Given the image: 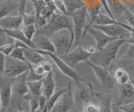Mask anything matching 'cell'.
I'll return each instance as SVG.
<instances>
[{
  "label": "cell",
  "instance_id": "7a4b0ae2",
  "mask_svg": "<svg viewBox=\"0 0 134 112\" xmlns=\"http://www.w3.org/2000/svg\"><path fill=\"white\" fill-rule=\"evenodd\" d=\"M64 28H68L74 34V23L71 16L66 15L59 12L54 13L50 18L47 25L41 30H37V34H41L48 37H51L53 34Z\"/></svg>",
  "mask_w": 134,
  "mask_h": 112
},
{
  "label": "cell",
  "instance_id": "d590c367",
  "mask_svg": "<svg viewBox=\"0 0 134 112\" xmlns=\"http://www.w3.org/2000/svg\"><path fill=\"white\" fill-rule=\"evenodd\" d=\"M120 110L124 112H134V102L120 105Z\"/></svg>",
  "mask_w": 134,
  "mask_h": 112
},
{
  "label": "cell",
  "instance_id": "6da1fadb",
  "mask_svg": "<svg viewBox=\"0 0 134 112\" xmlns=\"http://www.w3.org/2000/svg\"><path fill=\"white\" fill-rule=\"evenodd\" d=\"M127 44H130V39H119L112 41L109 43L102 50L96 51V53L91 57L90 61L93 64L102 65L108 69L116 58L120 49Z\"/></svg>",
  "mask_w": 134,
  "mask_h": 112
},
{
  "label": "cell",
  "instance_id": "681fc988",
  "mask_svg": "<svg viewBox=\"0 0 134 112\" xmlns=\"http://www.w3.org/2000/svg\"><path fill=\"white\" fill-rule=\"evenodd\" d=\"M80 112H83V111H82V110H81V111H80Z\"/></svg>",
  "mask_w": 134,
  "mask_h": 112
},
{
  "label": "cell",
  "instance_id": "9c48e42d",
  "mask_svg": "<svg viewBox=\"0 0 134 112\" xmlns=\"http://www.w3.org/2000/svg\"><path fill=\"white\" fill-rule=\"evenodd\" d=\"M86 63L89 65V67L93 70L95 75L99 80L102 86L107 89H113L116 86V82L110 72L108 71L107 68H105L102 65L93 64L90 60L86 61Z\"/></svg>",
  "mask_w": 134,
  "mask_h": 112
},
{
  "label": "cell",
  "instance_id": "d6986e66",
  "mask_svg": "<svg viewBox=\"0 0 134 112\" xmlns=\"http://www.w3.org/2000/svg\"><path fill=\"white\" fill-rule=\"evenodd\" d=\"M24 56L25 60L32 65L40 64L45 60H47V57L40 54L37 49L29 47L24 49Z\"/></svg>",
  "mask_w": 134,
  "mask_h": 112
},
{
  "label": "cell",
  "instance_id": "7dc6e473",
  "mask_svg": "<svg viewBox=\"0 0 134 112\" xmlns=\"http://www.w3.org/2000/svg\"><path fill=\"white\" fill-rule=\"evenodd\" d=\"M0 32H3V30L1 28V27H0Z\"/></svg>",
  "mask_w": 134,
  "mask_h": 112
},
{
  "label": "cell",
  "instance_id": "cb8c5ba5",
  "mask_svg": "<svg viewBox=\"0 0 134 112\" xmlns=\"http://www.w3.org/2000/svg\"><path fill=\"white\" fill-rule=\"evenodd\" d=\"M67 90V87L65 89H61L60 90L54 92L51 96L49 98H48L47 99V103H46V105L44 107V110L42 112H51V110H53L54 106L55 105V104L57 103V101H59V99L60 98L61 95L64 94L65 91Z\"/></svg>",
  "mask_w": 134,
  "mask_h": 112
},
{
  "label": "cell",
  "instance_id": "c3c4849f",
  "mask_svg": "<svg viewBox=\"0 0 134 112\" xmlns=\"http://www.w3.org/2000/svg\"><path fill=\"white\" fill-rule=\"evenodd\" d=\"M119 112H124V111H122V110H119Z\"/></svg>",
  "mask_w": 134,
  "mask_h": 112
},
{
  "label": "cell",
  "instance_id": "836d02e7",
  "mask_svg": "<svg viewBox=\"0 0 134 112\" xmlns=\"http://www.w3.org/2000/svg\"><path fill=\"white\" fill-rule=\"evenodd\" d=\"M32 65V64H31ZM32 68L34 69V71H35V73L37 74V75H39L42 78H44L46 74V72H45V70L43 67V65L40 64H35V65H32Z\"/></svg>",
  "mask_w": 134,
  "mask_h": 112
},
{
  "label": "cell",
  "instance_id": "60d3db41",
  "mask_svg": "<svg viewBox=\"0 0 134 112\" xmlns=\"http://www.w3.org/2000/svg\"><path fill=\"white\" fill-rule=\"evenodd\" d=\"M126 5H134V0H124Z\"/></svg>",
  "mask_w": 134,
  "mask_h": 112
},
{
  "label": "cell",
  "instance_id": "8d00e7d4",
  "mask_svg": "<svg viewBox=\"0 0 134 112\" xmlns=\"http://www.w3.org/2000/svg\"><path fill=\"white\" fill-rule=\"evenodd\" d=\"M83 2L84 5L86 8H91V7H94L96 5L102 4L100 2V0H81Z\"/></svg>",
  "mask_w": 134,
  "mask_h": 112
},
{
  "label": "cell",
  "instance_id": "3957f363",
  "mask_svg": "<svg viewBox=\"0 0 134 112\" xmlns=\"http://www.w3.org/2000/svg\"><path fill=\"white\" fill-rule=\"evenodd\" d=\"M55 48V54L62 55L68 53L74 44V34L68 28L55 32L50 37Z\"/></svg>",
  "mask_w": 134,
  "mask_h": 112
},
{
  "label": "cell",
  "instance_id": "ab89813d",
  "mask_svg": "<svg viewBox=\"0 0 134 112\" xmlns=\"http://www.w3.org/2000/svg\"><path fill=\"white\" fill-rule=\"evenodd\" d=\"M5 59L6 56L0 53V74H3L4 67H5Z\"/></svg>",
  "mask_w": 134,
  "mask_h": 112
},
{
  "label": "cell",
  "instance_id": "277c9868",
  "mask_svg": "<svg viewBox=\"0 0 134 112\" xmlns=\"http://www.w3.org/2000/svg\"><path fill=\"white\" fill-rule=\"evenodd\" d=\"M74 23V47L81 45L84 40V31L87 23V8L83 6L71 15Z\"/></svg>",
  "mask_w": 134,
  "mask_h": 112
},
{
  "label": "cell",
  "instance_id": "5bb4252c",
  "mask_svg": "<svg viewBox=\"0 0 134 112\" xmlns=\"http://www.w3.org/2000/svg\"><path fill=\"white\" fill-rule=\"evenodd\" d=\"M13 94L12 84L0 77V95H1L2 109L8 110L10 105Z\"/></svg>",
  "mask_w": 134,
  "mask_h": 112
},
{
  "label": "cell",
  "instance_id": "bcb514c9",
  "mask_svg": "<svg viewBox=\"0 0 134 112\" xmlns=\"http://www.w3.org/2000/svg\"><path fill=\"white\" fill-rule=\"evenodd\" d=\"M70 112H76V111H75V110H71V111H70Z\"/></svg>",
  "mask_w": 134,
  "mask_h": 112
},
{
  "label": "cell",
  "instance_id": "8992f818",
  "mask_svg": "<svg viewBox=\"0 0 134 112\" xmlns=\"http://www.w3.org/2000/svg\"><path fill=\"white\" fill-rule=\"evenodd\" d=\"M38 51H39L40 54H42L43 55L49 58V59H51V60L54 62V64L57 66V68L60 70V72L63 74H65V76L69 77L72 80H74L75 84L84 80L80 76V74L75 71L72 67H70L68 64H66L65 62L58 55H56L55 53L46 52V51H42V50H38Z\"/></svg>",
  "mask_w": 134,
  "mask_h": 112
},
{
  "label": "cell",
  "instance_id": "484cf974",
  "mask_svg": "<svg viewBox=\"0 0 134 112\" xmlns=\"http://www.w3.org/2000/svg\"><path fill=\"white\" fill-rule=\"evenodd\" d=\"M27 85L29 88V94H31L33 96L39 97L42 95V85H43L42 80L35 81H27Z\"/></svg>",
  "mask_w": 134,
  "mask_h": 112
},
{
  "label": "cell",
  "instance_id": "9a60e30c",
  "mask_svg": "<svg viewBox=\"0 0 134 112\" xmlns=\"http://www.w3.org/2000/svg\"><path fill=\"white\" fill-rule=\"evenodd\" d=\"M32 41L35 44V49L55 53V48H54V45L49 37L41 34H36Z\"/></svg>",
  "mask_w": 134,
  "mask_h": 112
},
{
  "label": "cell",
  "instance_id": "ffe728a7",
  "mask_svg": "<svg viewBox=\"0 0 134 112\" xmlns=\"http://www.w3.org/2000/svg\"><path fill=\"white\" fill-rule=\"evenodd\" d=\"M3 33L10 37L11 39L14 40H19L21 42L24 43L26 45H28L29 47H30L32 49H35V44L32 40H29L26 36H25L24 33L23 32L22 28H16V30H3Z\"/></svg>",
  "mask_w": 134,
  "mask_h": 112
},
{
  "label": "cell",
  "instance_id": "4fadbf2b",
  "mask_svg": "<svg viewBox=\"0 0 134 112\" xmlns=\"http://www.w3.org/2000/svg\"><path fill=\"white\" fill-rule=\"evenodd\" d=\"M134 102V85L132 81L118 85V104L120 105Z\"/></svg>",
  "mask_w": 134,
  "mask_h": 112
},
{
  "label": "cell",
  "instance_id": "ee69618b",
  "mask_svg": "<svg viewBox=\"0 0 134 112\" xmlns=\"http://www.w3.org/2000/svg\"><path fill=\"white\" fill-rule=\"evenodd\" d=\"M0 112H8V110H3V109H2Z\"/></svg>",
  "mask_w": 134,
  "mask_h": 112
},
{
  "label": "cell",
  "instance_id": "30bf717a",
  "mask_svg": "<svg viewBox=\"0 0 134 112\" xmlns=\"http://www.w3.org/2000/svg\"><path fill=\"white\" fill-rule=\"evenodd\" d=\"M75 105V102L74 92L72 91V85L71 82H70L67 86V90L59 99L51 112H70L74 110Z\"/></svg>",
  "mask_w": 134,
  "mask_h": 112
},
{
  "label": "cell",
  "instance_id": "7c38bea8",
  "mask_svg": "<svg viewBox=\"0 0 134 112\" xmlns=\"http://www.w3.org/2000/svg\"><path fill=\"white\" fill-rule=\"evenodd\" d=\"M87 34H91L92 36V38L94 39L95 42H96V51L102 50L109 43H111L112 41L117 39L111 38V37L108 36L102 30H97V28H96L94 27H91L90 30H88Z\"/></svg>",
  "mask_w": 134,
  "mask_h": 112
},
{
  "label": "cell",
  "instance_id": "7bdbcfd3",
  "mask_svg": "<svg viewBox=\"0 0 134 112\" xmlns=\"http://www.w3.org/2000/svg\"><path fill=\"white\" fill-rule=\"evenodd\" d=\"M46 3H49V2H53V0H44Z\"/></svg>",
  "mask_w": 134,
  "mask_h": 112
},
{
  "label": "cell",
  "instance_id": "d6a6232c",
  "mask_svg": "<svg viewBox=\"0 0 134 112\" xmlns=\"http://www.w3.org/2000/svg\"><path fill=\"white\" fill-rule=\"evenodd\" d=\"M123 19H125L127 22L128 25L131 26L132 28H134V14L132 11H130L128 9L124 12V14L122 15Z\"/></svg>",
  "mask_w": 134,
  "mask_h": 112
},
{
  "label": "cell",
  "instance_id": "7402d4cb",
  "mask_svg": "<svg viewBox=\"0 0 134 112\" xmlns=\"http://www.w3.org/2000/svg\"><path fill=\"white\" fill-rule=\"evenodd\" d=\"M100 102V112H113L112 110V104L111 101V97L107 95H103L100 93L96 94Z\"/></svg>",
  "mask_w": 134,
  "mask_h": 112
},
{
  "label": "cell",
  "instance_id": "e575fe53",
  "mask_svg": "<svg viewBox=\"0 0 134 112\" xmlns=\"http://www.w3.org/2000/svg\"><path fill=\"white\" fill-rule=\"evenodd\" d=\"M53 2L54 4H55L56 9L59 12H60V13L67 15L65 6V3H64V1H63V0H53Z\"/></svg>",
  "mask_w": 134,
  "mask_h": 112
},
{
  "label": "cell",
  "instance_id": "1f68e13d",
  "mask_svg": "<svg viewBox=\"0 0 134 112\" xmlns=\"http://www.w3.org/2000/svg\"><path fill=\"white\" fill-rule=\"evenodd\" d=\"M83 112H100V105H96L95 103L89 102L86 104L85 105L82 106Z\"/></svg>",
  "mask_w": 134,
  "mask_h": 112
},
{
  "label": "cell",
  "instance_id": "f1b7e54d",
  "mask_svg": "<svg viewBox=\"0 0 134 112\" xmlns=\"http://www.w3.org/2000/svg\"><path fill=\"white\" fill-rule=\"evenodd\" d=\"M22 30L24 33L25 36L29 40H33L34 37L37 34V28L35 24H31V25H27V26H23Z\"/></svg>",
  "mask_w": 134,
  "mask_h": 112
},
{
  "label": "cell",
  "instance_id": "ac0fdd59",
  "mask_svg": "<svg viewBox=\"0 0 134 112\" xmlns=\"http://www.w3.org/2000/svg\"><path fill=\"white\" fill-rule=\"evenodd\" d=\"M43 85H42V95H44L47 98H49L51 95L55 92V80L52 72L47 74L42 79Z\"/></svg>",
  "mask_w": 134,
  "mask_h": 112
},
{
  "label": "cell",
  "instance_id": "f546056e",
  "mask_svg": "<svg viewBox=\"0 0 134 112\" xmlns=\"http://www.w3.org/2000/svg\"><path fill=\"white\" fill-rule=\"evenodd\" d=\"M26 49V48L15 46V48H14V50H13L10 56L13 57V58H15V59H17V60L26 61V60H25V56H24V49Z\"/></svg>",
  "mask_w": 134,
  "mask_h": 112
},
{
  "label": "cell",
  "instance_id": "2e32d148",
  "mask_svg": "<svg viewBox=\"0 0 134 112\" xmlns=\"http://www.w3.org/2000/svg\"><path fill=\"white\" fill-rule=\"evenodd\" d=\"M0 27L3 30H16L23 28V15H9L0 19Z\"/></svg>",
  "mask_w": 134,
  "mask_h": 112
},
{
  "label": "cell",
  "instance_id": "e0dca14e",
  "mask_svg": "<svg viewBox=\"0 0 134 112\" xmlns=\"http://www.w3.org/2000/svg\"><path fill=\"white\" fill-rule=\"evenodd\" d=\"M107 2L112 16L115 19L119 21L122 17L124 12L127 9L124 0H107Z\"/></svg>",
  "mask_w": 134,
  "mask_h": 112
},
{
  "label": "cell",
  "instance_id": "603a6c76",
  "mask_svg": "<svg viewBox=\"0 0 134 112\" xmlns=\"http://www.w3.org/2000/svg\"><path fill=\"white\" fill-rule=\"evenodd\" d=\"M113 77H114L117 85H125L131 81V78H130L129 73L126 69L120 68V67L117 68L114 71V73H113Z\"/></svg>",
  "mask_w": 134,
  "mask_h": 112
},
{
  "label": "cell",
  "instance_id": "5b68a950",
  "mask_svg": "<svg viewBox=\"0 0 134 112\" xmlns=\"http://www.w3.org/2000/svg\"><path fill=\"white\" fill-rule=\"evenodd\" d=\"M31 64L27 61L17 60L11 56H7L5 59V67H4V75L7 78H17L29 71Z\"/></svg>",
  "mask_w": 134,
  "mask_h": 112
},
{
  "label": "cell",
  "instance_id": "83f0119b",
  "mask_svg": "<svg viewBox=\"0 0 134 112\" xmlns=\"http://www.w3.org/2000/svg\"><path fill=\"white\" fill-rule=\"evenodd\" d=\"M31 2L34 10L35 11L36 16L40 15L42 11L44 9V8L47 6V3L44 0H29Z\"/></svg>",
  "mask_w": 134,
  "mask_h": 112
},
{
  "label": "cell",
  "instance_id": "f6af8a7d",
  "mask_svg": "<svg viewBox=\"0 0 134 112\" xmlns=\"http://www.w3.org/2000/svg\"><path fill=\"white\" fill-rule=\"evenodd\" d=\"M131 81H132V85H134V80H131Z\"/></svg>",
  "mask_w": 134,
  "mask_h": 112
},
{
  "label": "cell",
  "instance_id": "4316f807",
  "mask_svg": "<svg viewBox=\"0 0 134 112\" xmlns=\"http://www.w3.org/2000/svg\"><path fill=\"white\" fill-rule=\"evenodd\" d=\"M36 14L35 11L32 12H25L23 14V26L31 25V24H35L36 23Z\"/></svg>",
  "mask_w": 134,
  "mask_h": 112
},
{
  "label": "cell",
  "instance_id": "4dcf8cb0",
  "mask_svg": "<svg viewBox=\"0 0 134 112\" xmlns=\"http://www.w3.org/2000/svg\"><path fill=\"white\" fill-rule=\"evenodd\" d=\"M14 48H15V44L14 42L1 45V46H0V53H2L3 55H4L6 57L10 56Z\"/></svg>",
  "mask_w": 134,
  "mask_h": 112
},
{
  "label": "cell",
  "instance_id": "f35d334b",
  "mask_svg": "<svg viewBox=\"0 0 134 112\" xmlns=\"http://www.w3.org/2000/svg\"><path fill=\"white\" fill-rule=\"evenodd\" d=\"M38 99H39V103H40V111L42 112L44 110V107L46 105V103H47V99L48 98L44 96V95H41L40 96L38 97Z\"/></svg>",
  "mask_w": 134,
  "mask_h": 112
},
{
  "label": "cell",
  "instance_id": "52a82bcc",
  "mask_svg": "<svg viewBox=\"0 0 134 112\" xmlns=\"http://www.w3.org/2000/svg\"><path fill=\"white\" fill-rule=\"evenodd\" d=\"M96 95L94 88L91 83L85 80L75 84V89L74 91V98L75 104L81 106H84L86 104L91 102V99Z\"/></svg>",
  "mask_w": 134,
  "mask_h": 112
},
{
  "label": "cell",
  "instance_id": "d4e9b609",
  "mask_svg": "<svg viewBox=\"0 0 134 112\" xmlns=\"http://www.w3.org/2000/svg\"><path fill=\"white\" fill-rule=\"evenodd\" d=\"M63 1L65 6L66 14L69 16H71L75 11L85 6L81 0H63Z\"/></svg>",
  "mask_w": 134,
  "mask_h": 112
},
{
  "label": "cell",
  "instance_id": "74e56055",
  "mask_svg": "<svg viewBox=\"0 0 134 112\" xmlns=\"http://www.w3.org/2000/svg\"><path fill=\"white\" fill-rule=\"evenodd\" d=\"M41 64L43 65V67L45 70L46 74H49L50 72H52L53 69V64H51V62H49V60H45L44 61H43L41 63Z\"/></svg>",
  "mask_w": 134,
  "mask_h": 112
},
{
  "label": "cell",
  "instance_id": "44dd1931",
  "mask_svg": "<svg viewBox=\"0 0 134 112\" xmlns=\"http://www.w3.org/2000/svg\"><path fill=\"white\" fill-rule=\"evenodd\" d=\"M19 12V4H14L11 2H0V19L11 15L13 12Z\"/></svg>",
  "mask_w": 134,
  "mask_h": 112
},
{
  "label": "cell",
  "instance_id": "8fae6325",
  "mask_svg": "<svg viewBox=\"0 0 134 112\" xmlns=\"http://www.w3.org/2000/svg\"><path fill=\"white\" fill-rule=\"evenodd\" d=\"M92 27L102 30L108 36L117 39H130L132 34L131 30H129L128 28L121 25H119V24H110V25H97V24H94Z\"/></svg>",
  "mask_w": 134,
  "mask_h": 112
},
{
  "label": "cell",
  "instance_id": "b9f144b4",
  "mask_svg": "<svg viewBox=\"0 0 134 112\" xmlns=\"http://www.w3.org/2000/svg\"><path fill=\"white\" fill-rule=\"evenodd\" d=\"M2 110V101H1V95H0V111Z\"/></svg>",
  "mask_w": 134,
  "mask_h": 112
},
{
  "label": "cell",
  "instance_id": "ba28073f",
  "mask_svg": "<svg viewBox=\"0 0 134 112\" xmlns=\"http://www.w3.org/2000/svg\"><path fill=\"white\" fill-rule=\"evenodd\" d=\"M59 56L66 64H68L70 67L74 69V67H75L78 64L89 60L92 56V54L87 51L86 48L82 47L81 45H79V46L75 47L72 51H69L65 55Z\"/></svg>",
  "mask_w": 134,
  "mask_h": 112
}]
</instances>
